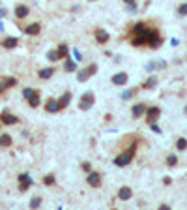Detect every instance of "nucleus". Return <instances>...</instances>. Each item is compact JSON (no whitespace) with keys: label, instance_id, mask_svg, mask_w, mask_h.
<instances>
[{"label":"nucleus","instance_id":"obj_1","mask_svg":"<svg viewBox=\"0 0 187 210\" xmlns=\"http://www.w3.org/2000/svg\"><path fill=\"white\" fill-rule=\"evenodd\" d=\"M135 152H137V145H131L129 150H125V152H122L120 156H116V158H114V165H118V167H125V165H129V163L133 161V158H135Z\"/></svg>","mask_w":187,"mask_h":210},{"label":"nucleus","instance_id":"obj_2","mask_svg":"<svg viewBox=\"0 0 187 210\" xmlns=\"http://www.w3.org/2000/svg\"><path fill=\"white\" fill-rule=\"evenodd\" d=\"M94 101H96V98H94V94H92V92H86V94H82V96H81V101H79V109H81V111H88V109H92Z\"/></svg>","mask_w":187,"mask_h":210},{"label":"nucleus","instance_id":"obj_3","mask_svg":"<svg viewBox=\"0 0 187 210\" xmlns=\"http://www.w3.org/2000/svg\"><path fill=\"white\" fill-rule=\"evenodd\" d=\"M96 72H97V64H90L88 68H84L82 72L77 75V81H79V83H84V81H88L94 73H96Z\"/></svg>","mask_w":187,"mask_h":210},{"label":"nucleus","instance_id":"obj_4","mask_svg":"<svg viewBox=\"0 0 187 210\" xmlns=\"http://www.w3.org/2000/svg\"><path fill=\"white\" fill-rule=\"evenodd\" d=\"M148 43H150L152 49H157L159 45H161V36H159V32L155 28H150V32H148Z\"/></svg>","mask_w":187,"mask_h":210},{"label":"nucleus","instance_id":"obj_5","mask_svg":"<svg viewBox=\"0 0 187 210\" xmlns=\"http://www.w3.org/2000/svg\"><path fill=\"white\" fill-rule=\"evenodd\" d=\"M32 184H34V182H32V178H30V175H28V173L19 175V190H21V191H26Z\"/></svg>","mask_w":187,"mask_h":210},{"label":"nucleus","instance_id":"obj_6","mask_svg":"<svg viewBox=\"0 0 187 210\" xmlns=\"http://www.w3.org/2000/svg\"><path fill=\"white\" fill-rule=\"evenodd\" d=\"M88 186H92V188H97V186H101V175L99 173H88V178H86Z\"/></svg>","mask_w":187,"mask_h":210},{"label":"nucleus","instance_id":"obj_7","mask_svg":"<svg viewBox=\"0 0 187 210\" xmlns=\"http://www.w3.org/2000/svg\"><path fill=\"white\" fill-rule=\"evenodd\" d=\"M159 114H161V109H159V107H148V109H146V120L152 124V122L157 120Z\"/></svg>","mask_w":187,"mask_h":210},{"label":"nucleus","instance_id":"obj_8","mask_svg":"<svg viewBox=\"0 0 187 210\" xmlns=\"http://www.w3.org/2000/svg\"><path fill=\"white\" fill-rule=\"evenodd\" d=\"M146 109H148V107H146L144 103H135L131 113H133V116H135V118H140L142 114H146Z\"/></svg>","mask_w":187,"mask_h":210},{"label":"nucleus","instance_id":"obj_9","mask_svg":"<svg viewBox=\"0 0 187 210\" xmlns=\"http://www.w3.org/2000/svg\"><path fill=\"white\" fill-rule=\"evenodd\" d=\"M125 83H127V73H125V72L112 75V84H116V86H122V84H125Z\"/></svg>","mask_w":187,"mask_h":210},{"label":"nucleus","instance_id":"obj_10","mask_svg":"<svg viewBox=\"0 0 187 210\" xmlns=\"http://www.w3.org/2000/svg\"><path fill=\"white\" fill-rule=\"evenodd\" d=\"M45 111H47V113H58V111H62L58 100H53V98H51L49 101H47V105H45Z\"/></svg>","mask_w":187,"mask_h":210},{"label":"nucleus","instance_id":"obj_11","mask_svg":"<svg viewBox=\"0 0 187 210\" xmlns=\"http://www.w3.org/2000/svg\"><path fill=\"white\" fill-rule=\"evenodd\" d=\"M109 32L107 30H103V28H97L96 30V39H97V43H107L109 41Z\"/></svg>","mask_w":187,"mask_h":210},{"label":"nucleus","instance_id":"obj_12","mask_svg":"<svg viewBox=\"0 0 187 210\" xmlns=\"http://www.w3.org/2000/svg\"><path fill=\"white\" fill-rule=\"evenodd\" d=\"M0 122H2V124H17L19 118L13 116V114H10V113H4L2 116H0Z\"/></svg>","mask_w":187,"mask_h":210},{"label":"nucleus","instance_id":"obj_13","mask_svg":"<svg viewBox=\"0 0 187 210\" xmlns=\"http://www.w3.org/2000/svg\"><path fill=\"white\" fill-rule=\"evenodd\" d=\"M131 195H133V191H131V188H127V186L120 188V191H118V197H120L122 201H127V199H131Z\"/></svg>","mask_w":187,"mask_h":210},{"label":"nucleus","instance_id":"obj_14","mask_svg":"<svg viewBox=\"0 0 187 210\" xmlns=\"http://www.w3.org/2000/svg\"><path fill=\"white\" fill-rule=\"evenodd\" d=\"M39 30H41V27L38 25V23H34V25H30V27L25 28V34H28V36H36V34H39Z\"/></svg>","mask_w":187,"mask_h":210},{"label":"nucleus","instance_id":"obj_15","mask_svg":"<svg viewBox=\"0 0 187 210\" xmlns=\"http://www.w3.org/2000/svg\"><path fill=\"white\" fill-rule=\"evenodd\" d=\"M69 101H71V92H66V94L58 100V103H60V109H64V107H67L69 105Z\"/></svg>","mask_w":187,"mask_h":210},{"label":"nucleus","instance_id":"obj_16","mask_svg":"<svg viewBox=\"0 0 187 210\" xmlns=\"http://www.w3.org/2000/svg\"><path fill=\"white\" fill-rule=\"evenodd\" d=\"M28 11H30V10H28V6H17V8H15V15H17L19 19L26 17V15H28Z\"/></svg>","mask_w":187,"mask_h":210},{"label":"nucleus","instance_id":"obj_17","mask_svg":"<svg viewBox=\"0 0 187 210\" xmlns=\"http://www.w3.org/2000/svg\"><path fill=\"white\" fill-rule=\"evenodd\" d=\"M11 145V137L8 135V133H2V135H0V146H2V148H8Z\"/></svg>","mask_w":187,"mask_h":210},{"label":"nucleus","instance_id":"obj_18","mask_svg":"<svg viewBox=\"0 0 187 210\" xmlns=\"http://www.w3.org/2000/svg\"><path fill=\"white\" fill-rule=\"evenodd\" d=\"M58 55H60V58H67V56H69L67 43H60V45H58Z\"/></svg>","mask_w":187,"mask_h":210},{"label":"nucleus","instance_id":"obj_19","mask_svg":"<svg viewBox=\"0 0 187 210\" xmlns=\"http://www.w3.org/2000/svg\"><path fill=\"white\" fill-rule=\"evenodd\" d=\"M155 84H157V77H155V75H152V77L148 79V81H144V83H142V88L150 90V88H153Z\"/></svg>","mask_w":187,"mask_h":210},{"label":"nucleus","instance_id":"obj_20","mask_svg":"<svg viewBox=\"0 0 187 210\" xmlns=\"http://www.w3.org/2000/svg\"><path fill=\"white\" fill-rule=\"evenodd\" d=\"M53 73H54L53 68H43L41 72H39V77L41 79H49V77H53Z\"/></svg>","mask_w":187,"mask_h":210},{"label":"nucleus","instance_id":"obj_21","mask_svg":"<svg viewBox=\"0 0 187 210\" xmlns=\"http://www.w3.org/2000/svg\"><path fill=\"white\" fill-rule=\"evenodd\" d=\"M2 45H4L6 49H13L15 45H17V38H6V39L2 41Z\"/></svg>","mask_w":187,"mask_h":210},{"label":"nucleus","instance_id":"obj_22","mask_svg":"<svg viewBox=\"0 0 187 210\" xmlns=\"http://www.w3.org/2000/svg\"><path fill=\"white\" fill-rule=\"evenodd\" d=\"M64 68H66V72H75V68H77V64H75V60H71V58L67 56V60H66Z\"/></svg>","mask_w":187,"mask_h":210},{"label":"nucleus","instance_id":"obj_23","mask_svg":"<svg viewBox=\"0 0 187 210\" xmlns=\"http://www.w3.org/2000/svg\"><path fill=\"white\" fill-rule=\"evenodd\" d=\"M176 148L178 150H187V139L185 137H180L178 141H176Z\"/></svg>","mask_w":187,"mask_h":210},{"label":"nucleus","instance_id":"obj_24","mask_svg":"<svg viewBox=\"0 0 187 210\" xmlns=\"http://www.w3.org/2000/svg\"><path fill=\"white\" fill-rule=\"evenodd\" d=\"M47 60H51V62H56V60H60L58 49H56V51H49V53H47Z\"/></svg>","mask_w":187,"mask_h":210},{"label":"nucleus","instance_id":"obj_25","mask_svg":"<svg viewBox=\"0 0 187 210\" xmlns=\"http://www.w3.org/2000/svg\"><path fill=\"white\" fill-rule=\"evenodd\" d=\"M36 92H38V90H34V88H25V90H22V98H25V100H30Z\"/></svg>","mask_w":187,"mask_h":210},{"label":"nucleus","instance_id":"obj_26","mask_svg":"<svg viewBox=\"0 0 187 210\" xmlns=\"http://www.w3.org/2000/svg\"><path fill=\"white\" fill-rule=\"evenodd\" d=\"M28 103H30V107H38V105H39V94H38V92L28 100Z\"/></svg>","mask_w":187,"mask_h":210},{"label":"nucleus","instance_id":"obj_27","mask_svg":"<svg viewBox=\"0 0 187 210\" xmlns=\"http://www.w3.org/2000/svg\"><path fill=\"white\" fill-rule=\"evenodd\" d=\"M41 204V197H32L30 199V208H38Z\"/></svg>","mask_w":187,"mask_h":210},{"label":"nucleus","instance_id":"obj_28","mask_svg":"<svg viewBox=\"0 0 187 210\" xmlns=\"http://www.w3.org/2000/svg\"><path fill=\"white\" fill-rule=\"evenodd\" d=\"M176 163H178V158H176L174 154H170V156L167 158V165H170V167H174V165H176Z\"/></svg>","mask_w":187,"mask_h":210},{"label":"nucleus","instance_id":"obj_29","mask_svg":"<svg viewBox=\"0 0 187 210\" xmlns=\"http://www.w3.org/2000/svg\"><path fill=\"white\" fill-rule=\"evenodd\" d=\"M43 184H45V186H53V184H54V176H53V175H47V176L43 178Z\"/></svg>","mask_w":187,"mask_h":210},{"label":"nucleus","instance_id":"obj_30","mask_svg":"<svg viewBox=\"0 0 187 210\" xmlns=\"http://www.w3.org/2000/svg\"><path fill=\"white\" fill-rule=\"evenodd\" d=\"M178 13H180V15H187V2L178 8Z\"/></svg>","mask_w":187,"mask_h":210},{"label":"nucleus","instance_id":"obj_31","mask_svg":"<svg viewBox=\"0 0 187 210\" xmlns=\"http://www.w3.org/2000/svg\"><path fill=\"white\" fill-rule=\"evenodd\" d=\"M4 83H6V86H15V84H17V81H15L13 77H10V79H6Z\"/></svg>","mask_w":187,"mask_h":210},{"label":"nucleus","instance_id":"obj_32","mask_svg":"<svg viewBox=\"0 0 187 210\" xmlns=\"http://www.w3.org/2000/svg\"><path fill=\"white\" fill-rule=\"evenodd\" d=\"M135 92H137V90H129V92H124V94H122V98H124V100H127V98H131V96L135 94Z\"/></svg>","mask_w":187,"mask_h":210},{"label":"nucleus","instance_id":"obj_33","mask_svg":"<svg viewBox=\"0 0 187 210\" xmlns=\"http://www.w3.org/2000/svg\"><path fill=\"white\" fill-rule=\"evenodd\" d=\"M90 169H92V165H90V161H84V163H82V171L90 173Z\"/></svg>","mask_w":187,"mask_h":210},{"label":"nucleus","instance_id":"obj_34","mask_svg":"<svg viewBox=\"0 0 187 210\" xmlns=\"http://www.w3.org/2000/svg\"><path fill=\"white\" fill-rule=\"evenodd\" d=\"M150 126H152V130H153V131H155V133H161V128H159V126H157V124H155V122H152V124H150Z\"/></svg>","mask_w":187,"mask_h":210},{"label":"nucleus","instance_id":"obj_35","mask_svg":"<svg viewBox=\"0 0 187 210\" xmlns=\"http://www.w3.org/2000/svg\"><path fill=\"white\" fill-rule=\"evenodd\" d=\"M73 55H75V60H82V56H81V53L77 49H73Z\"/></svg>","mask_w":187,"mask_h":210},{"label":"nucleus","instance_id":"obj_36","mask_svg":"<svg viewBox=\"0 0 187 210\" xmlns=\"http://www.w3.org/2000/svg\"><path fill=\"white\" fill-rule=\"evenodd\" d=\"M6 88H8V86H6V83H4V81H2V83H0V94H2V92H4V90H6Z\"/></svg>","mask_w":187,"mask_h":210},{"label":"nucleus","instance_id":"obj_37","mask_svg":"<svg viewBox=\"0 0 187 210\" xmlns=\"http://www.w3.org/2000/svg\"><path fill=\"white\" fill-rule=\"evenodd\" d=\"M163 182H165V184H167V186H169V184H170V182H172V180H170V176H165V180H163Z\"/></svg>","mask_w":187,"mask_h":210},{"label":"nucleus","instance_id":"obj_38","mask_svg":"<svg viewBox=\"0 0 187 210\" xmlns=\"http://www.w3.org/2000/svg\"><path fill=\"white\" fill-rule=\"evenodd\" d=\"M125 4H135V0H124Z\"/></svg>","mask_w":187,"mask_h":210},{"label":"nucleus","instance_id":"obj_39","mask_svg":"<svg viewBox=\"0 0 187 210\" xmlns=\"http://www.w3.org/2000/svg\"><path fill=\"white\" fill-rule=\"evenodd\" d=\"M183 111H185V114H187V107H185V109H183Z\"/></svg>","mask_w":187,"mask_h":210},{"label":"nucleus","instance_id":"obj_40","mask_svg":"<svg viewBox=\"0 0 187 210\" xmlns=\"http://www.w3.org/2000/svg\"><path fill=\"white\" fill-rule=\"evenodd\" d=\"M0 124H2V122H0Z\"/></svg>","mask_w":187,"mask_h":210}]
</instances>
